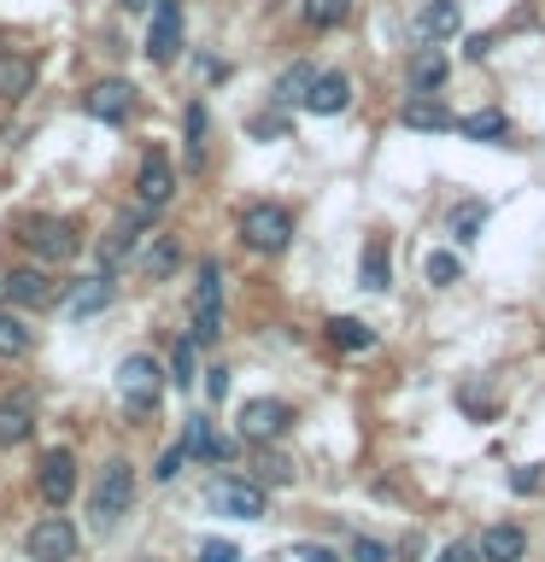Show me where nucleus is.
I'll return each instance as SVG.
<instances>
[{"mask_svg":"<svg viewBox=\"0 0 545 562\" xmlns=\"http://www.w3.org/2000/svg\"><path fill=\"white\" fill-rule=\"evenodd\" d=\"M35 88V59L24 53H0V100H24Z\"/></svg>","mask_w":545,"mask_h":562,"instance_id":"19","label":"nucleus"},{"mask_svg":"<svg viewBox=\"0 0 545 562\" xmlns=\"http://www.w3.org/2000/svg\"><path fill=\"white\" fill-rule=\"evenodd\" d=\"M135 504V469L123 463V457H112V463L100 469V481H94V527H118L123 521V509Z\"/></svg>","mask_w":545,"mask_h":562,"instance_id":"4","label":"nucleus"},{"mask_svg":"<svg viewBox=\"0 0 545 562\" xmlns=\"http://www.w3.org/2000/svg\"><path fill=\"white\" fill-rule=\"evenodd\" d=\"M481 228H487V205H481V200H464V205L452 211V240H457V246L481 240Z\"/></svg>","mask_w":545,"mask_h":562,"instance_id":"27","label":"nucleus"},{"mask_svg":"<svg viewBox=\"0 0 545 562\" xmlns=\"http://www.w3.org/2000/svg\"><path fill=\"white\" fill-rule=\"evenodd\" d=\"M182 451H188V457H211V463H223V457H229V439H218V428H211V416H188Z\"/></svg>","mask_w":545,"mask_h":562,"instance_id":"18","label":"nucleus"},{"mask_svg":"<svg viewBox=\"0 0 545 562\" xmlns=\"http://www.w3.org/2000/svg\"><path fill=\"white\" fill-rule=\"evenodd\" d=\"M288 422H293V411L281 398H246L235 428H241V439H258V446H264V439H281Z\"/></svg>","mask_w":545,"mask_h":562,"instance_id":"10","label":"nucleus"},{"mask_svg":"<svg viewBox=\"0 0 545 562\" xmlns=\"http://www.w3.org/2000/svg\"><path fill=\"white\" fill-rule=\"evenodd\" d=\"M299 105H311L316 117H334V112H346L352 105V82L341 77V70H323V77H311V88H305V100Z\"/></svg>","mask_w":545,"mask_h":562,"instance_id":"13","label":"nucleus"},{"mask_svg":"<svg viewBox=\"0 0 545 562\" xmlns=\"http://www.w3.org/2000/svg\"><path fill=\"white\" fill-rule=\"evenodd\" d=\"M24 351H30V328L0 311V358H24Z\"/></svg>","mask_w":545,"mask_h":562,"instance_id":"29","label":"nucleus"},{"mask_svg":"<svg viewBox=\"0 0 545 562\" xmlns=\"http://www.w3.org/2000/svg\"><path fill=\"white\" fill-rule=\"evenodd\" d=\"M7 293H12V305H53V299H59V288L47 281V270H12Z\"/></svg>","mask_w":545,"mask_h":562,"instance_id":"16","label":"nucleus"},{"mask_svg":"<svg viewBox=\"0 0 545 562\" xmlns=\"http://www.w3.org/2000/svg\"><path fill=\"white\" fill-rule=\"evenodd\" d=\"M305 88H311V65H293V70H281L276 100H281V105H293V100H305Z\"/></svg>","mask_w":545,"mask_h":562,"instance_id":"31","label":"nucleus"},{"mask_svg":"<svg viewBox=\"0 0 545 562\" xmlns=\"http://www.w3.org/2000/svg\"><path fill=\"white\" fill-rule=\"evenodd\" d=\"M329 340L346 346V351H369L376 346V328L358 323V316H329Z\"/></svg>","mask_w":545,"mask_h":562,"instance_id":"23","label":"nucleus"},{"mask_svg":"<svg viewBox=\"0 0 545 562\" xmlns=\"http://www.w3.org/2000/svg\"><path fill=\"white\" fill-rule=\"evenodd\" d=\"M88 105V117H100V123H130L135 117V88L130 82H94L82 94Z\"/></svg>","mask_w":545,"mask_h":562,"instance_id":"12","label":"nucleus"},{"mask_svg":"<svg viewBox=\"0 0 545 562\" xmlns=\"http://www.w3.org/2000/svg\"><path fill=\"white\" fill-rule=\"evenodd\" d=\"M299 557H305V562H341L334 551H316V544H299Z\"/></svg>","mask_w":545,"mask_h":562,"instance_id":"40","label":"nucleus"},{"mask_svg":"<svg viewBox=\"0 0 545 562\" xmlns=\"http://www.w3.org/2000/svg\"><path fill=\"white\" fill-rule=\"evenodd\" d=\"M510 486H516V492H534L540 474H534V469H516V474H510Z\"/></svg>","mask_w":545,"mask_h":562,"instance_id":"39","label":"nucleus"},{"mask_svg":"<svg viewBox=\"0 0 545 562\" xmlns=\"http://www.w3.org/2000/svg\"><path fill=\"white\" fill-rule=\"evenodd\" d=\"M118 7H130V12H153V0H118Z\"/></svg>","mask_w":545,"mask_h":562,"instance_id":"41","label":"nucleus"},{"mask_svg":"<svg viewBox=\"0 0 545 562\" xmlns=\"http://www.w3.org/2000/svg\"><path fill=\"white\" fill-rule=\"evenodd\" d=\"M141 228H147V205H141V211H130V217H123V223L112 228V235H105V240H100V270H112V263H118L123 252H130V246H135V235H141Z\"/></svg>","mask_w":545,"mask_h":562,"instance_id":"20","label":"nucleus"},{"mask_svg":"<svg viewBox=\"0 0 545 562\" xmlns=\"http://www.w3.org/2000/svg\"><path fill=\"white\" fill-rule=\"evenodd\" d=\"M223 334V263L205 258L200 263V288H193V346H218Z\"/></svg>","mask_w":545,"mask_h":562,"instance_id":"2","label":"nucleus"},{"mask_svg":"<svg viewBox=\"0 0 545 562\" xmlns=\"http://www.w3.org/2000/svg\"><path fill=\"white\" fill-rule=\"evenodd\" d=\"M158 393H165V369H158L147 351L123 358V369H118V398H123V411H130L135 422L153 416V411H158Z\"/></svg>","mask_w":545,"mask_h":562,"instance_id":"1","label":"nucleus"},{"mask_svg":"<svg viewBox=\"0 0 545 562\" xmlns=\"http://www.w3.org/2000/svg\"><path fill=\"white\" fill-rule=\"evenodd\" d=\"M457 24H464V12H457V0H429V7L416 12V42L422 47H434V42H446V35H457Z\"/></svg>","mask_w":545,"mask_h":562,"instance_id":"15","label":"nucleus"},{"mask_svg":"<svg viewBox=\"0 0 545 562\" xmlns=\"http://www.w3.org/2000/svg\"><path fill=\"white\" fill-rule=\"evenodd\" d=\"M24 240H30L42 258L59 263V258H70V252L82 246V228H77V217H30V223H24Z\"/></svg>","mask_w":545,"mask_h":562,"instance_id":"6","label":"nucleus"},{"mask_svg":"<svg viewBox=\"0 0 545 562\" xmlns=\"http://www.w3.org/2000/svg\"><path fill=\"white\" fill-rule=\"evenodd\" d=\"M170 193H176V170H170V158L153 147L147 158H141V170H135V200L147 205V211H158Z\"/></svg>","mask_w":545,"mask_h":562,"instance_id":"11","label":"nucleus"},{"mask_svg":"<svg viewBox=\"0 0 545 562\" xmlns=\"http://www.w3.org/2000/svg\"><path fill=\"white\" fill-rule=\"evenodd\" d=\"M193 351H200L193 340H176V358H170V381L176 386H193Z\"/></svg>","mask_w":545,"mask_h":562,"instance_id":"34","label":"nucleus"},{"mask_svg":"<svg viewBox=\"0 0 545 562\" xmlns=\"http://www.w3.org/2000/svg\"><path fill=\"white\" fill-rule=\"evenodd\" d=\"M35 492L47 498V509H65L70 492H77V457H70V451H47L42 463H35Z\"/></svg>","mask_w":545,"mask_h":562,"instance_id":"8","label":"nucleus"},{"mask_svg":"<svg viewBox=\"0 0 545 562\" xmlns=\"http://www.w3.org/2000/svg\"><path fill=\"white\" fill-rule=\"evenodd\" d=\"M241 240L253 246V252H281V246L293 240V211L288 205H270V200L246 205L241 211Z\"/></svg>","mask_w":545,"mask_h":562,"instance_id":"3","label":"nucleus"},{"mask_svg":"<svg viewBox=\"0 0 545 562\" xmlns=\"http://www.w3.org/2000/svg\"><path fill=\"white\" fill-rule=\"evenodd\" d=\"M475 557H481V562H522L527 557V533H522V527H510V521H492L481 533V544H475Z\"/></svg>","mask_w":545,"mask_h":562,"instance_id":"14","label":"nucleus"},{"mask_svg":"<svg viewBox=\"0 0 545 562\" xmlns=\"http://www.w3.org/2000/svg\"><path fill=\"white\" fill-rule=\"evenodd\" d=\"M422 270H429L434 288H452V281L464 276V263H457V252H429V263H422Z\"/></svg>","mask_w":545,"mask_h":562,"instance_id":"32","label":"nucleus"},{"mask_svg":"<svg viewBox=\"0 0 545 562\" xmlns=\"http://www.w3.org/2000/svg\"><path fill=\"white\" fill-rule=\"evenodd\" d=\"M30 557L35 562H70V557H77V527H70V516L53 509V516L35 521L30 527Z\"/></svg>","mask_w":545,"mask_h":562,"instance_id":"7","label":"nucleus"},{"mask_svg":"<svg viewBox=\"0 0 545 562\" xmlns=\"http://www.w3.org/2000/svg\"><path fill=\"white\" fill-rule=\"evenodd\" d=\"M457 130H464L469 140H504V135H510V117H504V112H492V105H487V112H469V117H457Z\"/></svg>","mask_w":545,"mask_h":562,"instance_id":"25","label":"nucleus"},{"mask_svg":"<svg viewBox=\"0 0 545 562\" xmlns=\"http://www.w3.org/2000/svg\"><path fill=\"white\" fill-rule=\"evenodd\" d=\"M205 123H211L205 105L193 100V105H188V165H193V170H200V153H205Z\"/></svg>","mask_w":545,"mask_h":562,"instance_id":"30","label":"nucleus"},{"mask_svg":"<svg viewBox=\"0 0 545 562\" xmlns=\"http://www.w3.org/2000/svg\"><path fill=\"white\" fill-rule=\"evenodd\" d=\"M30 434H35V411H30V398L0 404V446H24Z\"/></svg>","mask_w":545,"mask_h":562,"instance_id":"22","label":"nucleus"},{"mask_svg":"<svg viewBox=\"0 0 545 562\" xmlns=\"http://www.w3.org/2000/svg\"><path fill=\"white\" fill-rule=\"evenodd\" d=\"M176 258H182V252H176V240H170V235H158L147 252H141V263H147V276H153V281H165V276L176 270Z\"/></svg>","mask_w":545,"mask_h":562,"instance_id":"28","label":"nucleus"},{"mask_svg":"<svg viewBox=\"0 0 545 562\" xmlns=\"http://www.w3.org/2000/svg\"><path fill=\"white\" fill-rule=\"evenodd\" d=\"M205 504L218 509V516L258 521V516H264V486H258V481H241V474H223V481H211Z\"/></svg>","mask_w":545,"mask_h":562,"instance_id":"5","label":"nucleus"},{"mask_svg":"<svg viewBox=\"0 0 545 562\" xmlns=\"http://www.w3.org/2000/svg\"><path fill=\"white\" fill-rule=\"evenodd\" d=\"M352 562H387V544H376V539H358V544H352Z\"/></svg>","mask_w":545,"mask_h":562,"instance_id":"37","label":"nucleus"},{"mask_svg":"<svg viewBox=\"0 0 545 562\" xmlns=\"http://www.w3.org/2000/svg\"><path fill=\"white\" fill-rule=\"evenodd\" d=\"M182 53V7L176 0H153V24H147V59L170 65Z\"/></svg>","mask_w":545,"mask_h":562,"instance_id":"9","label":"nucleus"},{"mask_svg":"<svg viewBox=\"0 0 545 562\" xmlns=\"http://www.w3.org/2000/svg\"><path fill=\"white\" fill-rule=\"evenodd\" d=\"M182 463H188V451H182V446H170L165 457H158V469H153V474H158V481H176V474H182Z\"/></svg>","mask_w":545,"mask_h":562,"instance_id":"35","label":"nucleus"},{"mask_svg":"<svg viewBox=\"0 0 545 562\" xmlns=\"http://www.w3.org/2000/svg\"><path fill=\"white\" fill-rule=\"evenodd\" d=\"M387 281H393V252H387V240L376 235L364 246V263H358V288L369 293H387Z\"/></svg>","mask_w":545,"mask_h":562,"instance_id":"17","label":"nucleus"},{"mask_svg":"<svg viewBox=\"0 0 545 562\" xmlns=\"http://www.w3.org/2000/svg\"><path fill=\"white\" fill-rule=\"evenodd\" d=\"M200 562H241V557H235V544H229V539H205L200 544Z\"/></svg>","mask_w":545,"mask_h":562,"instance_id":"36","label":"nucleus"},{"mask_svg":"<svg viewBox=\"0 0 545 562\" xmlns=\"http://www.w3.org/2000/svg\"><path fill=\"white\" fill-rule=\"evenodd\" d=\"M404 123H411V130H429V135H434V130H452L457 117H452L440 100H422V94H416L411 105H404Z\"/></svg>","mask_w":545,"mask_h":562,"instance_id":"26","label":"nucleus"},{"mask_svg":"<svg viewBox=\"0 0 545 562\" xmlns=\"http://www.w3.org/2000/svg\"><path fill=\"white\" fill-rule=\"evenodd\" d=\"M346 18V0H305V24H316V30H334Z\"/></svg>","mask_w":545,"mask_h":562,"instance_id":"33","label":"nucleus"},{"mask_svg":"<svg viewBox=\"0 0 545 562\" xmlns=\"http://www.w3.org/2000/svg\"><path fill=\"white\" fill-rule=\"evenodd\" d=\"M440 82H446V53L422 47L416 59H411V88H416V94H429V88H440Z\"/></svg>","mask_w":545,"mask_h":562,"instance_id":"24","label":"nucleus"},{"mask_svg":"<svg viewBox=\"0 0 545 562\" xmlns=\"http://www.w3.org/2000/svg\"><path fill=\"white\" fill-rule=\"evenodd\" d=\"M434 562H481V557H475V544H469V539H457V544H446V551H440Z\"/></svg>","mask_w":545,"mask_h":562,"instance_id":"38","label":"nucleus"},{"mask_svg":"<svg viewBox=\"0 0 545 562\" xmlns=\"http://www.w3.org/2000/svg\"><path fill=\"white\" fill-rule=\"evenodd\" d=\"M100 305H112V270H100L94 281H82V288L65 293V311L70 316H94Z\"/></svg>","mask_w":545,"mask_h":562,"instance_id":"21","label":"nucleus"}]
</instances>
